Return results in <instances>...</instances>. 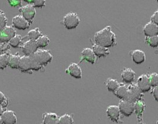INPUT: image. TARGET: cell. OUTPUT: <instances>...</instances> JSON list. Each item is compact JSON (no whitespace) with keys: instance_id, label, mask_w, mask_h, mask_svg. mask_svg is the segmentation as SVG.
I'll use <instances>...</instances> for the list:
<instances>
[{"instance_id":"obj_1","label":"cell","mask_w":158,"mask_h":124,"mask_svg":"<svg viewBox=\"0 0 158 124\" xmlns=\"http://www.w3.org/2000/svg\"><path fill=\"white\" fill-rule=\"evenodd\" d=\"M94 39L96 45L106 48L113 47L116 43V36L111 31L110 26H107L102 30L96 32Z\"/></svg>"},{"instance_id":"obj_2","label":"cell","mask_w":158,"mask_h":124,"mask_svg":"<svg viewBox=\"0 0 158 124\" xmlns=\"http://www.w3.org/2000/svg\"><path fill=\"white\" fill-rule=\"evenodd\" d=\"M42 67L35 61L33 56H21L19 69L22 72H27L30 71H40Z\"/></svg>"},{"instance_id":"obj_3","label":"cell","mask_w":158,"mask_h":124,"mask_svg":"<svg viewBox=\"0 0 158 124\" xmlns=\"http://www.w3.org/2000/svg\"><path fill=\"white\" fill-rule=\"evenodd\" d=\"M32 56L35 61L42 67L47 65L51 62L53 58L52 55L47 50H38Z\"/></svg>"},{"instance_id":"obj_4","label":"cell","mask_w":158,"mask_h":124,"mask_svg":"<svg viewBox=\"0 0 158 124\" xmlns=\"http://www.w3.org/2000/svg\"><path fill=\"white\" fill-rule=\"evenodd\" d=\"M143 92L137 85L132 84L128 87L126 97L124 100L135 103L136 101L141 100Z\"/></svg>"},{"instance_id":"obj_5","label":"cell","mask_w":158,"mask_h":124,"mask_svg":"<svg viewBox=\"0 0 158 124\" xmlns=\"http://www.w3.org/2000/svg\"><path fill=\"white\" fill-rule=\"evenodd\" d=\"M80 20L78 15L74 13H69L64 17L63 24L67 29H76L80 23Z\"/></svg>"},{"instance_id":"obj_6","label":"cell","mask_w":158,"mask_h":124,"mask_svg":"<svg viewBox=\"0 0 158 124\" xmlns=\"http://www.w3.org/2000/svg\"><path fill=\"white\" fill-rule=\"evenodd\" d=\"M118 108L120 113L128 117L130 116L134 112L135 103L126 100H123L119 102Z\"/></svg>"},{"instance_id":"obj_7","label":"cell","mask_w":158,"mask_h":124,"mask_svg":"<svg viewBox=\"0 0 158 124\" xmlns=\"http://www.w3.org/2000/svg\"><path fill=\"white\" fill-rule=\"evenodd\" d=\"M16 35V31L11 26H6L2 31H0V42H9Z\"/></svg>"},{"instance_id":"obj_8","label":"cell","mask_w":158,"mask_h":124,"mask_svg":"<svg viewBox=\"0 0 158 124\" xmlns=\"http://www.w3.org/2000/svg\"><path fill=\"white\" fill-rule=\"evenodd\" d=\"M13 26L19 30H26L30 27L31 23L26 20L23 16H16L13 17L12 20Z\"/></svg>"},{"instance_id":"obj_9","label":"cell","mask_w":158,"mask_h":124,"mask_svg":"<svg viewBox=\"0 0 158 124\" xmlns=\"http://www.w3.org/2000/svg\"><path fill=\"white\" fill-rule=\"evenodd\" d=\"M21 10L22 16L30 23H32L36 13L35 7L31 4H28L22 7Z\"/></svg>"},{"instance_id":"obj_10","label":"cell","mask_w":158,"mask_h":124,"mask_svg":"<svg viewBox=\"0 0 158 124\" xmlns=\"http://www.w3.org/2000/svg\"><path fill=\"white\" fill-rule=\"evenodd\" d=\"M38 48L36 41L29 40L24 43L22 52L26 56H31L38 51Z\"/></svg>"},{"instance_id":"obj_11","label":"cell","mask_w":158,"mask_h":124,"mask_svg":"<svg viewBox=\"0 0 158 124\" xmlns=\"http://www.w3.org/2000/svg\"><path fill=\"white\" fill-rule=\"evenodd\" d=\"M137 85L139 87L143 93L148 92L151 89L150 80L149 76L146 74H143L138 78Z\"/></svg>"},{"instance_id":"obj_12","label":"cell","mask_w":158,"mask_h":124,"mask_svg":"<svg viewBox=\"0 0 158 124\" xmlns=\"http://www.w3.org/2000/svg\"><path fill=\"white\" fill-rule=\"evenodd\" d=\"M2 124H14L17 123V116L15 112L12 110L4 111L1 115Z\"/></svg>"},{"instance_id":"obj_13","label":"cell","mask_w":158,"mask_h":124,"mask_svg":"<svg viewBox=\"0 0 158 124\" xmlns=\"http://www.w3.org/2000/svg\"><path fill=\"white\" fill-rule=\"evenodd\" d=\"M144 33L147 37H152L158 35V25L152 22L146 24L143 29Z\"/></svg>"},{"instance_id":"obj_14","label":"cell","mask_w":158,"mask_h":124,"mask_svg":"<svg viewBox=\"0 0 158 124\" xmlns=\"http://www.w3.org/2000/svg\"><path fill=\"white\" fill-rule=\"evenodd\" d=\"M66 72L69 74L71 77L77 79L81 78L82 76L81 69L79 65L76 63L71 64L66 70Z\"/></svg>"},{"instance_id":"obj_15","label":"cell","mask_w":158,"mask_h":124,"mask_svg":"<svg viewBox=\"0 0 158 124\" xmlns=\"http://www.w3.org/2000/svg\"><path fill=\"white\" fill-rule=\"evenodd\" d=\"M106 114L113 122H118L120 115V110L118 106L114 105L110 106L106 109Z\"/></svg>"},{"instance_id":"obj_16","label":"cell","mask_w":158,"mask_h":124,"mask_svg":"<svg viewBox=\"0 0 158 124\" xmlns=\"http://www.w3.org/2000/svg\"><path fill=\"white\" fill-rule=\"evenodd\" d=\"M145 108V104L142 100L136 101L135 103L134 111L137 115V120L139 123L143 122V113Z\"/></svg>"},{"instance_id":"obj_17","label":"cell","mask_w":158,"mask_h":124,"mask_svg":"<svg viewBox=\"0 0 158 124\" xmlns=\"http://www.w3.org/2000/svg\"><path fill=\"white\" fill-rule=\"evenodd\" d=\"M81 56H82L81 61L86 60L87 62H90L92 64L95 63V55L93 51V49L89 48L84 49L81 52Z\"/></svg>"},{"instance_id":"obj_18","label":"cell","mask_w":158,"mask_h":124,"mask_svg":"<svg viewBox=\"0 0 158 124\" xmlns=\"http://www.w3.org/2000/svg\"><path fill=\"white\" fill-rule=\"evenodd\" d=\"M135 73L131 68H125L121 73V77L123 80L127 83H131L135 80Z\"/></svg>"},{"instance_id":"obj_19","label":"cell","mask_w":158,"mask_h":124,"mask_svg":"<svg viewBox=\"0 0 158 124\" xmlns=\"http://www.w3.org/2000/svg\"><path fill=\"white\" fill-rule=\"evenodd\" d=\"M58 117L55 113H45L43 115V124H58Z\"/></svg>"},{"instance_id":"obj_20","label":"cell","mask_w":158,"mask_h":124,"mask_svg":"<svg viewBox=\"0 0 158 124\" xmlns=\"http://www.w3.org/2000/svg\"><path fill=\"white\" fill-rule=\"evenodd\" d=\"M131 56L133 61L137 64H142L143 62H144L146 60V55L144 52L139 49L134 51L132 53Z\"/></svg>"},{"instance_id":"obj_21","label":"cell","mask_w":158,"mask_h":124,"mask_svg":"<svg viewBox=\"0 0 158 124\" xmlns=\"http://www.w3.org/2000/svg\"><path fill=\"white\" fill-rule=\"evenodd\" d=\"M93 51L95 55L98 57H103L110 54V51L108 48L101 47L100 45L95 44L93 46Z\"/></svg>"},{"instance_id":"obj_22","label":"cell","mask_w":158,"mask_h":124,"mask_svg":"<svg viewBox=\"0 0 158 124\" xmlns=\"http://www.w3.org/2000/svg\"><path fill=\"white\" fill-rule=\"evenodd\" d=\"M21 56L19 54L10 55L8 62V66L14 69H18L19 66V62Z\"/></svg>"},{"instance_id":"obj_23","label":"cell","mask_w":158,"mask_h":124,"mask_svg":"<svg viewBox=\"0 0 158 124\" xmlns=\"http://www.w3.org/2000/svg\"><path fill=\"white\" fill-rule=\"evenodd\" d=\"M128 87L124 85H120L114 92L115 95L121 100H124L126 97Z\"/></svg>"},{"instance_id":"obj_24","label":"cell","mask_w":158,"mask_h":124,"mask_svg":"<svg viewBox=\"0 0 158 124\" xmlns=\"http://www.w3.org/2000/svg\"><path fill=\"white\" fill-rule=\"evenodd\" d=\"M119 85L118 82L113 78H109L106 81V87L110 92H114Z\"/></svg>"},{"instance_id":"obj_25","label":"cell","mask_w":158,"mask_h":124,"mask_svg":"<svg viewBox=\"0 0 158 124\" xmlns=\"http://www.w3.org/2000/svg\"><path fill=\"white\" fill-rule=\"evenodd\" d=\"M38 48H45L47 47L50 43V40L46 35H41L38 39L36 40Z\"/></svg>"},{"instance_id":"obj_26","label":"cell","mask_w":158,"mask_h":124,"mask_svg":"<svg viewBox=\"0 0 158 124\" xmlns=\"http://www.w3.org/2000/svg\"><path fill=\"white\" fill-rule=\"evenodd\" d=\"M10 55L8 53L0 55V70H4L8 66Z\"/></svg>"},{"instance_id":"obj_27","label":"cell","mask_w":158,"mask_h":124,"mask_svg":"<svg viewBox=\"0 0 158 124\" xmlns=\"http://www.w3.org/2000/svg\"><path fill=\"white\" fill-rule=\"evenodd\" d=\"M22 41V38L19 35H16L12 39L9 41V45L14 48H17L20 46Z\"/></svg>"},{"instance_id":"obj_28","label":"cell","mask_w":158,"mask_h":124,"mask_svg":"<svg viewBox=\"0 0 158 124\" xmlns=\"http://www.w3.org/2000/svg\"><path fill=\"white\" fill-rule=\"evenodd\" d=\"M42 35V33L40 32L38 28H35L31 30L28 32V38L30 40L36 41Z\"/></svg>"},{"instance_id":"obj_29","label":"cell","mask_w":158,"mask_h":124,"mask_svg":"<svg viewBox=\"0 0 158 124\" xmlns=\"http://www.w3.org/2000/svg\"><path fill=\"white\" fill-rule=\"evenodd\" d=\"M73 117L70 115L65 114L58 118V124H73Z\"/></svg>"},{"instance_id":"obj_30","label":"cell","mask_w":158,"mask_h":124,"mask_svg":"<svg viewBox=\"0 0 158 124\" xmlns=\"http://www.w3.org/2000/svg\"><path fill=\"white\" fill-rule=\"evenodd\" d=\"M7 19L4 12L0 10V31H2L7 26Z\"/></svg>"},{"instance_id":"obj_31","label":"cell","mask_w":158,"mask_h":124,"mask_svg":"<svg viewBox=\"0 0 158 124\" xmlns=\"http://www.w3.org/2000/svg\"><path fill=\"white\" fill-rule=\"evenodd\" d=\"M146 42L148 43L150 47L156 48L158 47V35L146 38Z\"/></svg>"},{"instance_id":"obj_32","label":"cell","mask_w":158,"mask_h":124,"mask_svg":"<svg viewBox=\"0 0 158 124\" xmlns=\"http://www.w3.org/2000/svg\"><path fill=\"white\" fill-rule=\"evenodd\" d=\"M149 80H150V85L152 87H156L158 85V74L156 72H154L151 74L149 77Z\"/></svg>"},{"instance_id":"obj_33","label":"cell","mask_w":158,"mask_h":124,"mask_svg":"<svg viewBox=\"0 0 158 124\" xmlns=\"http://www.w3.org/2000/svg\"><path fill=\"white\" fill-rule=\"evenodd\" d=\"M10 45L6 42H0V55L7 53L6 52L10 49Z\"/></svg>"},{"instance_id":"obj_34","label":"cell","mask_w":158,"mask_h":124,"mask_svg":"<svg viewBox=\"0 0 158 124\" xmlns=\"http://www.w3.org/2000/svg\"><path fill=\"white\" fill-rule=\"evenodd\" d=\"M32 4L35 7L41 8L45 6V0H33Z\"/></svg>"},{"instance_id":"obj_35","label":"cell","mask_w":158,"mask_h":124,"mask_svg":"<svg viewBox=\"0 0 158 124\" xmlns=\"http://www.w3.org/2000/svg\"><path fill=\"white\" fill-rule=\"evenodd\" d=\"M22 0H7L8 4L12 7H18L22 6Z\"/></svg>"},{"instance_id":"obj_36","label":"cell","mask_w":158,"mask_h":124,"mask_svg":"<svg viewBox=\"0 0 158 124\" xmlns=\"http://www.w3.org/2000/svg\"><path fill=\"white\" fill-rule=\"evenodd\" d=\"M151 20L153 23L158 25V10L156 11H155V13L152 16Z\"/></svg>"},{"instance_id":"obj_37","label":"cell","mask_w":158,"mask_h":124,"mask_svg":"<svg viewBox=\"0 0 158 124\" xmlns=\"http://www.w3.org/2000/svg\"><path fill=\"white\" fill-rule=\"evenodd\" d=\"M152 94L155 99L158 101V85L154 87L152 90Z\"/></svg>"},{"instance_id":"obj_38","label":"cell","mask_w":158,"mask_h":124,"mask_svg":"<svg viewBox=\"0 0 158 124\" xmlns=\"http://www.w3.org/2000/svg\"><path fill=\"white\" fill-rule=\"evenodd\" d=\"M7 99L5 94L0 91V105H1L4 101Z\"/></svg>"},{"instance_id":"obj_39","label":"cell","mask_w":158,"mask_h":124,"mask_svg":"<svg viewBox=\"0 0 158 124\" xmlns=\"http://www.w3.org/2000/svg\"><path fill=\"white\" fill-rule=\"evenodd\" d=\"M4 112V110H3V107L0 105V116H1L2 113Z\"/></svg>"},{"instance_id":"obj_40","label":"cell","mask_w":158,"mask_h":124,"mask_svg":"<svg viewBox=\"0 0 158 124\" xmlns=\"http://www.w3.org/2000/svg\"><path fill=\"white\" fill-rule=\"evenodd\" d=\"M24 1H25V2H28V3H29V4H31L33 2V0H23Z\"/></svg>"},{"instance_id":"obj_41","label":"cell","mask_w":158,"mask_h":124,"mask_svg":"<svg viewBox=\"0 0 158 124\" xmlns=\"http://www.w3.org/2000/svg\"><path fill=\"white\" fill-rule=\"evenodd\" d=\"M0 124H2V118H1V116H0Z\"/></svg>"},{"instance_id":"obj_42","label":"cell","mask_w":158,"mask_h":124,"mask_svg":"<svg viewBox=\"0 0 158 124\" xmlns=\"http://www.w3.org/2000/svg\"><path fill=\"white\" fill-rule=\"evenodd\" d=\"M156 1H157V2H158V0H156Z\"/></svg>"},{"instance_id":"obj_43","label":"cell","mask_w":158,"mask_h":124,"mask_svg":"<svg viewBox=\"0 0 158 124\" xmlns=\"http://www.w3.org/2000/svg\"><path fill=\"white\" fill-rule=\"evenodd\" d=\"M157 124H158V121H157Z\"/></svg>"}]
</instances>
